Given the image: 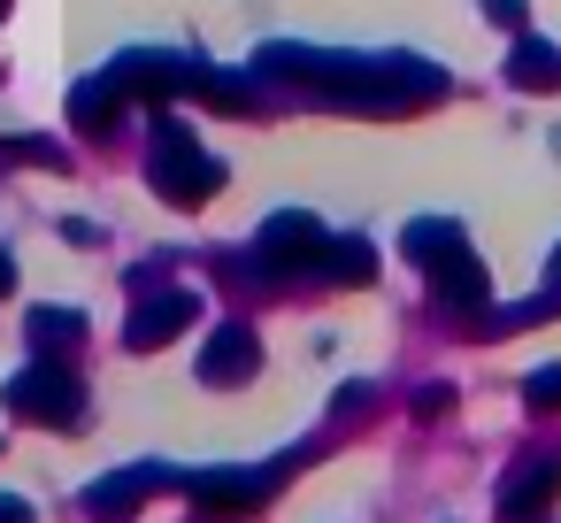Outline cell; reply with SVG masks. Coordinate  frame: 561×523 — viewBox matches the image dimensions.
<instances>
[{
	"label": "cell",
	"mask_w": 561,
	"mask_h": 523,
	"mask_svg": "<svg viewBox=\"0 0 561 523\" xmlns=\"http://www.w3.org/2000/svg\"><path fill=\"white\" fill-rule=\"evenodd\" d=\"M408 262L438 285V300L454 308V316H477L484 308V262L469 254V239H461V224H446V216H423V224H408Z\"/></svg>",
	"instance_id": "1"
},
{
	"label": "cell",
	"mask_w": 561,
	"mask_h": 523,
	"mask_svg": "<svg viewBox=\"0 0 561 523\" xmlns=\"http://www.w3.org/2000/svg\"><path fill=\"white\" fill-rule=\"evenodd\" d=\"M147 178H154V193H162V201L201 208V201L224 185V162H216V155H201V139H193L178 116H162V124H154V147H147Z\"/></svg>",
	"instance_id": "2"
},
{
	"label": "cell",
	"mask_w": 561,
	"mask_h": 523,
	"mask_svg": "<svg viewBox=\"0 0 561 523\" xmlns=\"http://www.w3.org/2000/svg\"><path fill=\"white\" fill-rule=\"evenodd\" d=\"M9 408H24L32 423L78 431V423H85V385H78L70 369H55V354H39L24 377H9Z\"/></svg>",
	"instance_id": "3"
},
{
	"label": "cell",
	"mask_w": 561,
	"mask_h": 523,
	"mask_svg": "<svg viewBox=\"0 0 561 523\" xmlns=\"http://www.w3.org/2000/svg\"><path fill=\"white\" fill-rule=\"evenodd\" d=\"M323 247H331V231H323L308 208H277V216L262 224V239H254V262H262L270 277H300V270L323 262Z\"/></svg>",
	"instance_id": "4"
},
{
	"label": "cell",
	"mask_w": 561,
	"mask_h": 523,
	"mask_svg": "<svg viewBox=\"0 0 561 523\" xmlns=\"http://www.w3.org/2000/svg\"><path fill=\"white\" fill-rule=\"evenodd\" d=\"M108 78L124 86V101H178V93L201 86V62H185V55H154V47H131V55L108 62Z\"/></svg>",
	"instance_id": "5"
},
{
	"label": "cell",
	"mask_w": 561,
	"mask_h": 523,
	"mask_svg": "<svg viewBox=\"0 0 561 523\" xmlns=\"http://www.w3.org/2000/svg\"><path fill=\"white\" fill-rule=\"evenodd\" d=\"M178 485H185L208 515H247V508H262V500H270L277 469H185Z\"/></svg>",
	"instance_id": "6"
},
{
	"label": "cell",
	"mask_w": 561,
	"mask_h": 523,
	"mask_svg": "<svg viewBox=\"0 0 561 523\" xmlns=\"http://www.w3.org/2000/svg\"><path fill=\"white\" fill-rule=\"evenodd\" d=\"M193 316H201V300L170 285V293H154V300H147V308H139V316L124 323V346H139V354H147V346H162V339H178V331H185Z\"/></svg>",
	"instance_id": "7"
},
{
	"label": "cell",
	"mask_w": 561,
	"mask_h": 523,
	"mask_svg": "<svg viewBox=\"0 0 561 523\" xmlns=\"http://www.w3.org/2000/svg\"><path fill=\"white\" fill-rule=\"evenodd\" d=\"M262 369V339L247 331V323H224L216 339H208V354H201V377L208 385H247Z\"/></svg>",
	"instance_id": "8"
},
{
	"label": "cell",
	"mask_w": 561,
	"mask_h": 523,
	"mask_svg": "<svg viewBox=\"0 0 561 523\" xmlns=\"http://www.w3.org/2000/svg\"><path fill=\"white\" fill-rule=\"evenodd\" d=\"M553 492H561V462H523V477L500 485V515H507V523H530Z\"/></svg>",
	"instance_id": "9"
},
{
	"label": "cell",
	"mask_w": 561,
	"mask_h": 523,
	"mask_svg": "<svg viewBox=\"0 0 561 523\" xmlns=\"http://www.w3.org/2000/svg\"><path fill=\"white\" fill-rule=\"evenodd\" d=\"M116 116H124V86H116V78H85V86L70 93V124H78L85 139H108Z\"/></svg>",
	"instance_id": "10"
},
{
	"label": "cell",
	"mask_w": 561,
	"mask_h": 523,
	"mask_svg": "<svg viewBox=\"0 0 561 523\" xmlns=\"http://www.w3.org/2000/svg\"><path fill=\"white\" fill-rule=\"evenodd\" d=\"M507 86H523V93H561V47L523 32L515 55H507Z\"/></svg>",
	"instance_id": "11"
},
{
	"label": "cell",
	"mask_w": 561,
	"mask_h": 523,
	"mask_svg": "<svg viewBox=\"0 0 561 523\" xmlns=\"http://www.w3.org/2000/svg\"><path fill=\"white\" fill-rule=\"evenodd\" d=\"M162 485H170V469L147 462V469H131V477H101V485L85 492V508H93V515H124V508H139V500L162 492Z\"/></svg>",
	"instance_id": "12"
},
{
	"label": "cell",
	"mask_w": 561,
	"mask_h": 523,
	"mask_svg": "<svg viewBox=\"0 0 561 523\" xmlns=\"http://www.w3.org/2000/svg\"><path fill=\"white\" fill-rule=\"evenodd\" d=\"M369 270H377L369 239H331L323 262H316V277H331V285H369Z\"/></svg>",
	"instance_id": "13"
},
{
	"label": "cell",
	"mask_w": 561,
	"mask_h": 523,
	"mask_svg": "<svg viewBox=\"0 0 561 523\" xmlns=\"http://www.w3.org/2000/svg\"><path fill=\"white\" fill-rule=\"evenodd\" d=\"M85 339V316L78 308H32V346L55 354V346H78Z\"/></svg>",
	"instance_id": "14"
},
{
	"label": "cell",
	"mask_w": 561,
	"mask_h": 523,
	"mask_svg": "<svg viewBox=\"0 0 561 523\" xmlns=\"http://www.w3.org/2000/svg\"><path fill=\"white\" fill-rule=\"evenodd\" d=\"M193 93H208V109H231V116L254 109V78H239V70H208V62H201V86H193Z\"/></svg>",
	"instance_id": "15"
},
{
	"label": "cell",
	"mask_w": 561,
	"mask_h": 523,
	"mask_svg": "<svg viewBox=\"0 0 561 523\" xmlns=\"http://www.w3.org/2000/svg\"><path fill=\"white\" fill-rule=\"evenodd\" d=\"M523 400H530V408H553V400H561V362L530 369V377H523Z\"/></svg>",
	"instance_id": "16"
},
{
	"label": "cell",
	"mask_w": 561,
	"mask_h": 523,
	"mask_svg": "<svg viewBox=\"0 0 561 523\" xmlns=\"http://www.w3.org/2000/svg\"><path fill=\"white\" fill-rule=\"evenodd\" d=\"M484 16L507 24V32H523V0H484Z\"/></svg>",
	"instance_id": "17"
},
{
	"label": "cell",
	"mask_w": 561,
	"mask_h": 523,
	"mask_svg": "<svg viewBox=\"0 0 561 523\" xmlns=\"http://www.w3.org/2000/svg\"><path fill=\"white\" fill-rule=\"evenodd\" d=\"M0 523H32V508H24L16 492H0Z\"/></svg>",
	"instance_id": "18"
},
{
	"label": "cell",
	"mask_w": 561,
	"mask_h": 523,
	"mask_svg": "<svg viewBox=\"0 0 561 523\" xmlns=\"http://www.w3.org/2000/svg\"><path fill=\"white\" fill-rule=\"evenodd\" d=\"M9 285H16V262H9V254H0V293H9Z\"/></svg>",
	"instance_id": "19"
},
{
	"label": "cell",
	"mask_w": 561,
	"mask_h": 523,
	"mask_svg": "<svg viewBox=\"0 0 561 523\" xmlns=\"http://www.w3.org/2000/svg\"><path fill=\"white\" fill-rule=\"evenodd\" d=\"M553 285H561V247H553Z\"/></svg>",
	"instance_id": "20"
},
{
	"label": "cell",
	"mask_w": 561,
	"mask_h": 523,
	"mask_svg": "<svg viewBox=\"0 0 561 523\" xmlns=\"http://www.w3.org/2000/svg\"><path fill=\"white\" fill-rule=\"evenodd\" d=\"M0 9H9V0H0Z\"/></svg>",
	"instance_id": "21"
}]
</instances>
